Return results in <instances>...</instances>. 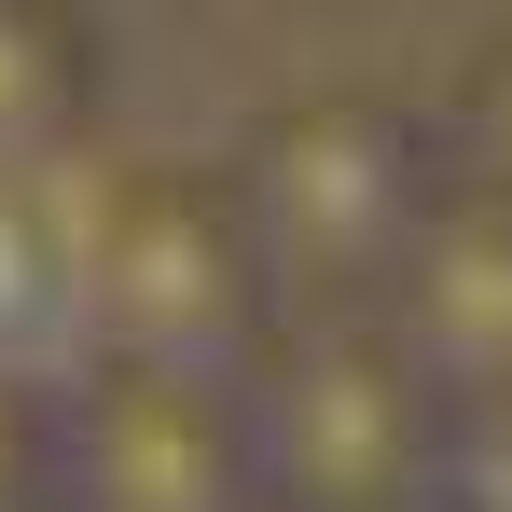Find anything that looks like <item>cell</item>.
Instances as JSON below:
<instances>
[{"mask_svg":"<svg viewBox=\"0 0 512 512\" xmlns=\"http://www.w3.org/2000/svg\"><path fill=\"white\" fill-rule=\"evenodd\" d=\"M70 346L84 360H208V374H250L291 291L263 263V222L236 167H97L70 153Z\"/></svg>","mask_w":512,"mask_h":512,"instance_id":"6da1fadb","label":"cell"},{"mask_svg":"<svg viewBox=\"0 0 512 512\" xmlns=\"http://www.w3.org/2000/svg\"><path fill=\"white\" fill-rule=\"evenodd\" d=\"M236 194L263 222V263H277L291 319H374L388 277L416 263V236L443 222V194H457V139L416 97L333 84V97H291V111L250 125Z\"/></svg>","mask_w":512,"mask_h":512,"instance_id":"7a4b0ae2","label":"cell"},{"mask_svg":"<svg viewBox=\"0 0 512 512\" xmlns=\"http://www.w3.org/2000/svg\"><path fill=\"white\" fill-rule=\"evenodd\" d=\"M457 388L388 319H277L250 360V443L263 512H429Z\"/></svg>","mask_w":512,"mask_h":512,"instance_id":"3957f363","label":"cell"},{"mask_svg":"<svg viewBox=\"0 0 512 512\" xmlns=\"http://www.w3.org/2000/svg\"><path fill=\"white\" fill-rule=\"evenodd\" d=\"M56 512H263L250 374L84 360V388L56 402Z\"/></svg>","mask_w":512,"mask_h":512,"instance_id":"277c9868","label":"cell"},{"mask_svg":"<svg viewBox=\"0 0 512 512\" xmlns=\"http://www.w3.org/2000/svg\"><path fill=\"white\" fill-rule=\"evenodd\" d=\"M374 319L416 346L457 402L512 388V194L457 180V194H443V222L416 236V263L388 277V305H374Z\"/></svg>","mask_w":512,"mask_h":512,"instance_id":"5b68a950","label":"cell"},{"mask_svg":"<svg viewBox=\"0 0 512 512\" xmlns=\"http://www.w3.org/2000/svg\"><path fill=\"white\" fill-rule=\"evenodd\" d=\"M97 56L84 0H0V167H70L97 153Z\"/></svg>","mask_w":512,"mask_h":512,"instance_id":"8992f818","label":"cell"},{"mask_svg":"<svg viewBox=\"0 0 512 512\" xmlns=\"http://www.w3.org/2000/svg\"><path fill=\"white\" fill-rule=\"evenodd\" d=\"M70 333V180L0 167V360L28 374V346Z\"/></svg>","mask_w":512,"mask_h":512,"instance_id":"52a82bcc","label":"cell"},{"mask_svg":"<svg viewBox=\"0 0 512 512\" xmlns=\"http://www.w3.org/2000/svg\"><path fill=\"white\" fill-rule=\"evenodd\" d=\"M429 512H512V388L457 402V429H443V471H429Z\"/></svg>","mask_w":512,"mask_h":512,"instance_id":"ba28073f","label":"cell"},{"mask_svg":"<svg viewBox=\"0 0 512 512\" xmlns=\"http://www.w3.org/2000/svg\"><path fill=\"white\" fill-rule=\"evenodd\" d=\"M443 139H457V180H485V194H512V28L457 70V97H443Z\"/></svg>","mask_w":512,"mask_h":512,"instance_id":"9c48e42d","label":"cell"},{"mask_svg":"<svg viewBox=\"0 0 512 512\" xmlns=\"http://www.w3.org/2000/svg\"><path fill=\"white\" fill-rule=\"evenodd\" d=\"M56 499V402L0 360V512H42Z\"/></svg>","mask_w":512,"mask_h":512,"instance_id":"30bf717a","label":"cell"}]
</instances>
